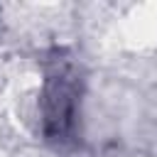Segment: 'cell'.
Returning <instances> with one entry per match:
<instances>
[{
  "instance_id": "6da1fadb",
  "label": "cell",
  "mask_w": 157,
  "mask_h": 157,
  "mask_svg": "<svg viewBox=\"0 0 157 157\" xmlns=\"http://www.w3.org/2000/svg\"><path fill=\"white\" fill-rule=\"evenodd\" d=\"M71 115H74V91L66 86L61 76H56L47 91V132L52 137L64 135L71 125Z\"/></svg>"
}]
</instances>
